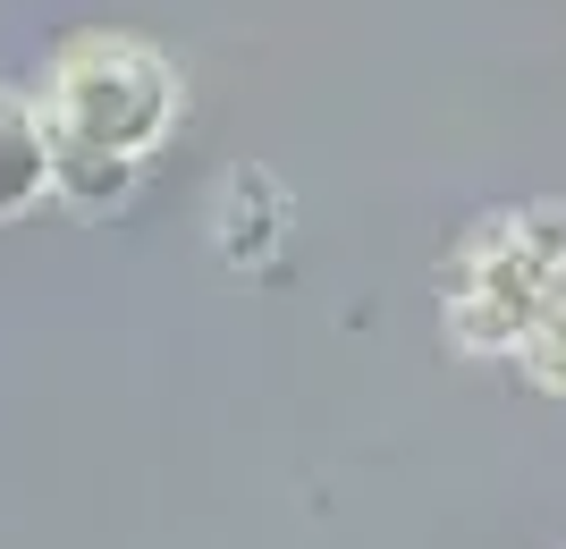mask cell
I'll return each mask as SVG.
<instances>
[{
    "label": "cell",
    "mask_w": 566,
    "mask_h": 549,
    "mask_svg": "<svg viewBox=\"0 0 566 549\" xmlns=\"http://www.w3.org/2000/svg\"><path fill=\"white\" fill-rule=\"evenodd\" d=\"M516 356H524V372H533L549 398H566V279L549 287V305L533 313V330L516 338Z\"/></svg>",
    "instance_id": "277c9868"
},
{
    "label": "cell",
    "mask_w": 566,
    "mask_h": 549,
    "mask_svg": "<svg viewBox=\"0 0 566 549\" xmlns=\"http://www.w3.org/2000/svg\"><path fill=\"white\" fill-rule=\"evenodd\" d=\"M187 85L178 60L136 34H76L43 76V119L60 144V194L85 212H111L136 194L169 136H178Z\"/></svg>",
    "instance_id": "6da1fadb"
},
{
    "label": "cell",
    "mask_w": 566,
    "mask_h": 549,
    "mask_svg": "<svg viewBox=\"0 0 566 549\" xmlns=\"http://www.w3.org/2000/svg\"><path fill=\"white\" fill-rule=\"evenodd\" d=\"M43 194H60V144H51L43 94L0 85V220L34 212Z\"/></svg>",
    "instance_id": "3957f363"
},
{
    "label": "cell",
    "mask_w": 566,
    "mask_h": 549,
    "mask_svg": "<svg viewBox=\"0 0 566 549\" xmlns=\"http://www.w3.org/2000/svg\"><path fill=\"white\" fill-rule=\"evenodd\" d=\"M558 279H566V212H549V203L491 212L449 263V330L465 347H516Z\"/></svg>",
    "instance_id": "7a4b0ae2"
}]
</instances>
